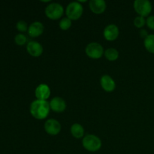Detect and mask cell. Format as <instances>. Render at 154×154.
Masks as SVG:
<instances>
[{
	"label": "cell",
	"instance_id": "2e32d148",
	"mask_svg": "<svg viewBox=\"0 0 154 154\" xmlns=\"http://www.w3.org/2000/svg\"><path fill=\"white\" fill-rule=\"evenodd\" d=\"M105 56L109 61H115L119 57V52L115 48H110L105 51Z\"/></svg>",
	"mask_w": 154,
	"mask_h": 154
},
{
	"label": "cell",
	"instance_id": "d6986e66",
	"mask_svg": "<svg viewBox=\"0 0 154 154\" xmlns=\"http://www.w3.org/2000/svg\"><path fill=\"white\" fill-rule=\"evenodd\" d=\"M15 43L18 45H23L26 43L27 38L23 34H17L14 38Z\"/></svg>",
	"mask_w": 154,
	"mask_h": 154
},
{
	"label": "cell",
	"instance_id": "8fae6325",
	"mask_svg": "<svg viewBox=\"0 0 154 154\" xmlns=\"http://www.w3.org/2000/svg\"><path fill=\"white\" fill-rule=\"evenodd\" d=\"M50 107L51 109L55 112H63L66 108V102L63 98L54 97L50 102Z\"/></svg>",
	"mask_w": 154,
	"mask_h": 154
},
{
	"label": "cell",
	"instance_id": "603a6c76",
	"mask_svg": "<svg viewBox=\"0 0 154 154\" xmlns=\"http://www.w3.org/2000/svg\"><path fill=\"white\" fill-rule=\"evenodd\" d=\"M139 35H140V36L142 38H144V39H145L146 38H147V36L149 35L148 32H147V31L146 29H141V30H140Z\"/></svg>",
	"mask_w": 154,
	"mask_h": 154
},
{
	"label": "cell",
	"instance_id": "9a60e30c",
	"mask_svg": "<svg viewBox=\"0 0 154 154\" xmlns=\"http://www.w3.org/2000/svg\"><path fill=\"white\" fill-rule=\"evenodd\" d=\"M71 133L75 138H81L84 136V129L79 123H75L71 127Z\"/></svg>",
	"mask_w": 154,
	"mask_h": 154
},
{
	"label": "cell",
	"instance_id": "7c38bea8",
	"mask_svg": "<svg viewBox=\"0 0 154 154\" xmlns=\"http://www.w3.org/2000/svg\"><path fill=\"white\" fill-rule=\"evenodd\" d=\"M89 6L93 13L100 14L106 9V2L104 0H91L89 3Z\"/></svg>",
	"mask_w": 154,
	"mask_h": 154
},
{
	"label": "cell",
	"instance_id": "9c48e42d",
	"mask_svg": "<svg viewBox=\"0 0 154 154\" xmlns=\"http://www.w3.org/2000/svg\"><path fill=\"white\" fill-rule=\"evenodd\" d=\"M35 96L39 100H47L51 96V89L47 84H41L36 87Z\"/></svg>",
	"mask_w": 154,
	"mask_h": 154
},
{
	"label": "cell",
	"instance_id": "ac0fdd59",
	"mask_svg": "<svg viewBox=\"0 0 154 154\" xmlns=\"http://www.w3.org/2000/svg\"><path fill=\"white\" fill-rule=\"evenodd\" d=\"M72 26V20L68 17H64L60 20V27L63 30H67Z\"/></svg>",
	"mask_w": 154,
	"mask_h": 154
},
{
	"label": "cell",
	"instance_id": "ba28073f",
	"mask_svg": "<svg viewBox=\"0 0 154 154\" xmlns=\"http://www.w3.org/2000/svg\"><path fill=\"white\" fill-rule=\"evenodd\" d=\"M26 50L29 54L35 57H40L43 53V47L35 41H31L26 45Z\"/></svg>",
	"mask_w": 154,
	"mask_h": 154
},
{
	"label": "cell",
	"instance_id": "5bb4252c",
	"mask_svg": "<svg viewBox=\"0 0 154 154\" xmlns=\"http://www.w3.org/2000/svg\"><path fill=\"white\" fill-rule=\"evenodd\" d=\"M44 29H45V27H44L43 24L38 21H35V22H33L29 26L28 34L31 37H38L43 33Z\"/></svg>",
	"mask_w": 154,
	"mask_h": 154
},
{
	"label": "cell",
	"instance_id": "6da1fadb",
	"mask_svg": "<svg viewBox=\"0 0 154 154\" xmlns=\"http://www.w3.org/2000/svg\"><path fill=\"white\" fill-rule=\"evenodd\" d=\"M51 107L50 103L46 100H37L33 101L30 105V113L35 119L38 120H44L49 114Z\"/></svg>",
	"mask_w": 154,
	"mask_h": 154
},
{
	"label": "cell",
	"instance_id": "7402d4cb",
	"mask_svg": "<svg viewBox=\"0 0 154 154\" xmlns=\"http://www.w3.org/2000/svg\"><path fill=\"white\" fill-rule=\"evenodd\" d=\"M146 23H147V26H148L150 29L154 30V15L149 16L148 17H147V20H146Z\"/></svg>",
	"mask_w": 154,
	"mask_h": 154
},
{
	"label": "cell",
	"instance_id": "4fadbf2b",
	"mask_svg": "<svg viewBox=\"0 0 154 154\" xmlns=\"http://www.w3.org/2000/svg\"><path fill=\"white\" fill-rule=\"evenodd\" d=\"M101 86L104 90L106 92H112L115 90L116 84L111 76L108 75H105L101 78L100 80Z\"/></svg>",
	"mask_w": 154,
	"mask_h": 154
},
{
	"label": "cell",
	"instance_id": "e0dca14e",
	"mask_svg": "<svg viewBox=\"0 0 154 154\" xmlns=\"http://www.w3.org/2000/svg\"><path fill=\"white\" fill-rule=\"evenodd\" d=\"M144 47L148 52L154 54V35L150 34L144 39Z\"/></svg>",
	"mask_w": 154,
	"mask_h": 154
},
{
	"label": "cell",
	"instance_id": "ffe728a7",
	"mask_svg": "<svg viewBox=\"0 0 154 154\" xmlns=\"http://www.w3.org/2000/svg\"><path fill=\"white\" fill-rule=\"evenodd\" d=\"M146 23V20L144 17L138 16L134 20V24L137 28H142Z\"/></svg>",
	"mask_w": 154,
	"mask_h": 154
},
{
	"label": "cell",
	"instance_id": "3957f363",
	"mask_svg": "<svg viewBox=\"0 0 154 154\" xmlns=\"http://www.w3.org/2000/svg\"><path fill=\"white\" fill-rule=\"evenodd\" d=\"M83 11L84 8L82 5L80 4L78 2H72L68 5L66 13L67 17L69 18L71 20H76L82 16Z\"/></svg>",
	"mask_w": 154,
	"mask_h": 154
},
{
	"label": "cell",
	"instance_id": "8992f818",
	"mask_svg": "<svg viewBox=\"0 0 154 154\" xmlns=\"http://www.w3.org/2000/svg\"><path fill=\"white\" fill-rule=\"evenodd\" d=\"M86 54L92 59H99L104 54L103 47L97 42H91L86 47Z\"/></svg>",
	"mask_w": 154,
	"mask_h": 154
},
{
	"label": "cell",
	"instance_id": "277c9868",
	"mask_svg": "<svg viewBox=\"0 0 154 154\" xmlns=\"http://www.w3.org/2000/svg\"><path fill=\"white\" fill-rule=\"evenodd\" d=\"M64 12V8L60 3L53 2L48 5L45 8V14L51 20H58Z\"/></svg>",
	"mask_w": 154,
	"mask_h": 154
},
{
	"label": "cell",
	"instance_id": "5b68a950",
	"mask_svg": "<svg viewBox=\"0 0 154 154\" xmlns=\"http://www.w3.org/2000/svg\"><path fill=\"white\" fill-rule=\"evenodd\" d=\"M134 8L140 16L145 17L152 11L153 6L148 0H135L134 2Z\"/></svg>",
	"mask_w": 154,
	"mask_h": 154
},
{
	"label": "cell",
	"instance_id": "44dd1931",
	"mask_svg": "<svg viewBox=\"0 0 154 154\" xmlns=\"http://www.w3.org/2000/svg\"><path fill=\"white\" fill-rule=\"evenodd\" d=\"M17 29H18V31L20 32H26L28 30L29 27L28 25H27V23L24 20H20L17 23L16 25Z\"/></svg>",
	"mask_w": 154,
	"mask_h": 154
},
{
	"label": "cell",
	"instance_id": "30bf717a",
	"mask_svg": "<svg viewBox=\"0 0 154 154\" xmlns=\"http://www.w3.org/2000/svg\"><path fill=\"white\" fill-rule=\"evenodd\" d=\"M104 37L108 41H114L117 39L119 35V29L114 24L107 26L103 32Z\"/></svg>",
	"mask_w": 154,
	"mask_h": 154
},
{
	"label": "cell",
	"instance_id": "52a82bcc",
	"mask_svg": "<svg viewBox=\"0 0 154 154\" xmlns=\"http://www.w3.org/2000/svg\"><path fill=\"white\" fill-rule=\"evenodd\" d=\"M45 129L49 135H56L60 133L61 125L55 119H49L45 123Z\"/></svg>",
	"mask_w": 154,
	"mask_h": 154
},
{
	"label": "cell",
	"instance_id": "7a4b0ae2",
	"mask_svg": "<svg viewBox=\"0 0 154 154\" xmlns=\"http://www.w3.org/2000/svg\"><path fill=\"white\" fill-rule=\"evenodd\" d=\"M83 147L90 152L98 151L102 147V141L99 137L94 135H87L82 141Z\"/></svg>",
	"mask_w": 154,
	"mask_h": 154
}]
</instances>
